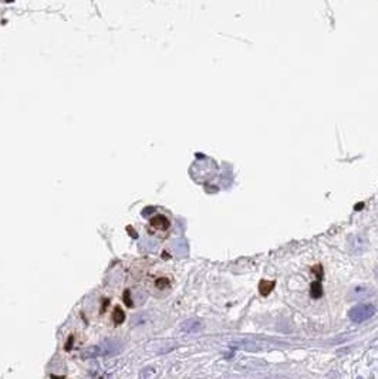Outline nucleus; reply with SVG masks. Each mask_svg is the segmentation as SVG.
<instances>
[{
    "label": "nucleus",
    "mask_w": 378,
    "mask_h": 379,
    "mask_svg": "<svg viewBox=\"0 0 378 379\" xmlns=\"http://www.w3.org/2000/svg\"><path fill=\"white\" fill-rule=\"evenodd\" d=\"M323 295V290H321V284L318 282L313 283V285H311V297H314V298H318V297H321Z\"/></svg>",
    "instance_id": "nucleus-6"
},
{
    "label": "nucleus",
    "mask_w": 378,
    "mask_h": 379,
    "mask_svg": "<svg viewBox=\"0 0 378 379\" xmlns=\"http://www.w3.org/2000/svg\"><path fill=\"white\" fill-rule=\"evenodd\" d=\"M121 344L115 340H108V341H104V343L98 344L94 348H91L88 351V355L90 358H94V356H112V355L120 354L121 351Z\"/></svg>",
    "instance_id": "nucleus-1"
},
{
    "label": "nucleus",
    "mask_w": 378,
    "mask_h": 379,
    "mask_svg": "<svg viewBox=\"0 0 378 379\" xmlns=\"http://www.w3.org/2000/svg\"><path fill=\"white\" fill-rule=\"evenodd\" d=\"M275 287V282H260V285H259V288H260V294L262 295H268L270 291H272V288Z\"/></svg>",
    "instance_id": "nucleus-5"
},
{
    "label": "nucleus",
    "mask_w": 378,
    "mask_h": 379,
    "mask_svg": "<svg viewBox=\"0 0 378 379\" xmlns=\"http://www.w3.org/2000/svg\"><path fill=\"white\" fill-rule=\"evenodd\" d=\"M367 246V239L364 237V234H357L354 236L353 240H351V250L354 253H361L364 252Z\"/></svg>",
    "instance_id": "nucleus-4"
},
{
    "label": "nucleus",
    "mask_w": 378,
    "mask_h": 379,
    "mask_svg": "<svg viewBox=\"0 0 378 379\" xmlns=\"http://www.w3.org/2000/svg\"><path fill=\"white\" fill-rule=\"evenodd\" d=\"M374 295V290L370 287V285H357L351 288V291L348 294V298L350 300H368Z\"/></svg>",
    "instance_id": "nucleus-3"
},
{
    "label": "nucleus",
    "mask_w": 378,
    "mask_h": 379,
    "mask_svg": "<svg viewBox=\"0 0 378 379\" xmlns=\"http://www.w3.org/2000/svg\"><path fill=\"white\" fill-rule=\"evenodd\" d=\"M376 314V307L373 304H360V306H355L354 308H351L350 311V319L353 322H363L368 318H371Z\"/></svg>",
    "instance_id": "nucleus-2"
}]
</instances>
